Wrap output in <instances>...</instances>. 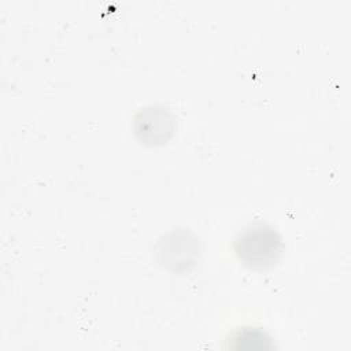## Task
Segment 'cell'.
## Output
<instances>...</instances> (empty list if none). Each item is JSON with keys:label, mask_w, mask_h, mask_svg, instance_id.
<instances>
[{"label": "cell", "mask_w": 351, "mask_h": 351, "mask_svg": "<svg viewBox=\"0 0 351 351\" xmlns=\"http://www.w3.org/2000/svg\"><path fill=\"white\" fill-rule=\"evenodd\" d=\"M234 251L243 265L265 270L278 263L284 252V243L273 226L258 223L244 229L237 236Z\"/></svg>", "instance_id": "obj_1"}, {"label": "cell", "mask_w": 351, "mask_h": 351, "mask_svg": "<svg viewBox=\"0 0 351 351\" xmlns=\"http://www.w3.org/2000/svg\"><path fill=\"white\" fill-rule=\"evenodd\" d=\"M232 340L236 343L233 347L240 350V348H247V350H266L270 348V337L255 328H244L240 329L234 333V336L232 337Z\"/></svg>", "instance_id": "obj_3"}, {"label": "cell", "mask_w": 351, "mask_h": 351, "mask_svg": "<svg viewBox=\"0 0 351 351\" xmlns=\"http://www.w3.org/2000/svg\"><path fill=\"white\" fill-rule=\"evenodd\" d=\"M134 129L137 137L149 145H158L171 138L176 130V118L165 107L149 106L136 115Z\"/></svg>", "instance_id": "obj_2"}]
</instances>
